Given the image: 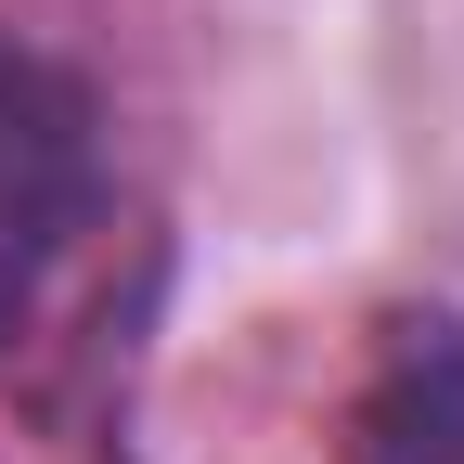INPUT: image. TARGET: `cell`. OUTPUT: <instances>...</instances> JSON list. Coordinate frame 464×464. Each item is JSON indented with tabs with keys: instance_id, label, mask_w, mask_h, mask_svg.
Wrapping results in <instances>:
<instances>
[{
	"instance_id": "obj_1",
	"label": "cell",
	"mask_w": 464,
	"mask_h": 464,
	"mask_svg": "<svg viewBox=\"0 0 464 464\" xmlns=\"http://www.w3.org/2000/svg\"><path fill=\"white\" fill-rule=\"evenodd\" d=\"M103 207V116L52 52L0 39V335H26L52 271L78 258Z\"/></svg>"
},
{
	"instance_id": "obj_2",
	"label": "cell",
	"mask_w": 464,
	"mask_h": 464,
	"mask_svg": "<svg viewBox=\"0 0 464 464\" xmlns=\"http://www.w3.org/2000/svg\"><path fill=\"white\" fill-rule=\"evenodd\" d=\"M348 464H464V323L451 310H400L362 413H348Z\"/></svg>"
}]
</instances>
